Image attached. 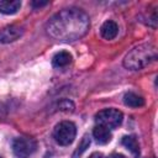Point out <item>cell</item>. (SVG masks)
<instances>
[{"label": "cell", "instance_id": "6da1fadb", "mask_svg": "<svg viewBox=\"0 0 158 158\" xmlns=\"http://www.w3.org/2000/svg\"><path fill=\"white\" fill-rule=\"evenodd\" d=\"M89 27V16L80 9L70 7L53 15L46 25V31L57 41L72 42L85 36Z\"/></svg>", "mask_w": 158, "mask_h": 158}, {"label": "cell", "instance_id": "7a4b0ae2", "mask_svg": "<svg viewBox=\"0 0 158 158\" xmlns=\"http://www.w3.org/2000/svg\"><path fill=\"white\" fill-rule=\"evenodd\" d=\"M157 57L156 47L151 43H142L132 48L123 59V67L130 70H139L147 67Z\"/></svg>", "mask_w": 158, "mask_h": 158}, {"label": "cell", "instance_id": "3957f363", "mask_svg": "<svg viewBox=\"0 0 158 158\" xmlns=\"http://www.w3.org/2000/svg\"><path fill=\"white\" fill-rule=\"evenodd\" d=\"M77 135V127L72 121H62L53 130V138L60 146H69Z\"/></svg>", "mask_w": 158, "mask_h": 158}, {"label": "cell", "instance_id": "277c9868", "mask_svg": "<svg viewBox=\"0 0 158 158\" xmlns=\"http://www.w3.org/2000/svg\"><path fill=\"white\" fill-rule=\"evenodd\" d=\"M122 112L117 109H104L101 111H99L96 115H95V121L98 125L100 126H104L109 130H112V128H116L118 127L121 123H122Z\"/></svg>", "mask_w": 158, "mask_h": 158}, {"label": "cell", "instance_id": "5b68a950", "mask_svg": "<svg viewBox=\"0 0 158 158\" xmlns=\"http://www.w3.org/2000/svg\"><path fill=\"white\" fill-rule=\"evenodd\" d=\"M37 149V143L31 137H17L12 142V151L17 158H30Z\"/></svg>", "mask_w": 158, "mask_h": 158}, {"label": "cell", "instance_id": "8992f818", "mask_svg": "<svg viewBox=\"0 0 158 158\" xmlns=\"http://www.w3.org/2000/svg\"><path fill=\"white\" fill-rule=\"evenodd\" d=\"M23 33V30L20 26L16 25H9L5 26L2 30H0V42L1 43H10L20 38Z\"/></svg>", "mask_w": 158, "mask_h": 158}, {"label": "cell", "instance_id": "52a82bcc", "mask_svg": "<svg viewBox=\"0 0 158 158\" xmlns=\"http://www.w3.org/2000/svg\"><path fill=\"white\" fill-rule=\"evenodd\" d=\"M100 33L105 40H114L118 33V26L115 21L107 20L101 25Z\"/></svg>", "mask_w": 158, "mask_h": 158}, {"label": "cell", "instance_id": "ba28073f", "mask_svg": "<svg viewBox=\"0 0 158 158\" xmlns=\"http://www.w3.org/2000/svg\"><path fill=\"white\" fill-rule=\"evenodd\" d=\"M93 136L94 138L96 139V142L99 144H106L111 141V132L109 128L104 127V126H100V125H96L93 130Z\"/></svg>", "mask_w": 158, "mask_h": 158}, {"label": "cell", "instance_id": "9c48e42d", "mask_svg": "<svg viewBox=\"0 0 158 158\" xmlns=\"http://www.w3.org/2000/svg\"><path fill=\"white\" fill-rule=\"evenodd\" d=\"M70 63H72V54L65 51L56 53L52 59V64L54 68H64V67L69 65Z\"/></svg>", "mask_w": 158, "mask_h": 158}, {"label": "cell", "instance_id": "30bf717a", "mask_svg": "<svg viewBox=\"0 0 158 158\" xmlns=\"http://www.w3.org/2000/svg\"><path fill=\"white\" fill-rule=\"evenodd\" d=\"M21 7V1L19 0H0V12L5 15H12L17 12Z\"/></svg>", "mask_w": 158, "mask_h": 158}, {"label": "cell", "instance_id": "8fae6325", "mask_svg": "<svg viewBox=\"0 0 158 158\" xmlns=\"http://www.w3.org/2000/svg\"><path fill=\"white\" fill-rule=\"evenodd\" d=\"M123 104L126 106H130V107H139V106L144 105V100L138 94L128 91L123 95Z\"/></svg>", "mask_w": 158, "mask_h": 158}, {"label": "cell", "instance_id": "7c38bea8", "mask_svg": "<svg viewBox=\"0 0 158 158\" xmlns=\"http://www.w3.org/2000/svg\"><path fill=\"white\" fill-rule=\"evenodd\" d=\"M122 144L130 152H132L135 156H137L139 153V144H138V141L135 136H125L122 138Z\"/></svg>", "mask_w": 158, "mask_h": 158}, {"label": "cell", "instance_id": "4fadbf2b", "mask_svg": "<svg viewBox=\"0 0 158 158\" xmlns=\"http://www.w3.org/2000/svg\"><path fill=\"white\" fill-rule=\"evenodd\" d=\"M89 146H90V138L88 135H84L79 146L77 147V149L73 153V158H80V156L86 151V148H89Z\"/></svg>", "mask_w": 158, "mask_h": 158}, {"label": "cell", "instance_id": "5bb4252c", "mask_svg": "<svg viewBox=\"0 0 158 158\" xmlns=\"http://www.w3.org/2000/svg\"><path fill=\"white\" fill-rule=\"evenodd\" d=\"M48 2L47 1H43V2H38V1H33L32 2V6L33 7H41V6H44V5H47Z\"/></svg>", "mask_w": 158, "mask_h": 158}, {"label": "cell", "instance_id": "9a60e30c", "mask_svg": "<svg viewBox=\"0 0 158 158\" xmlns=\"http://www.w3.org/2000/svg\"><path fill=\"white\" fill-rule=\"evenodd\" d=\"M89 158H105L104 157V154L102 153H99V152H95V153H93Z\"/></svg>", "mask_w": 158, "mask_h": 158}, {"label": "cell", "instance_id": "2e32d148", "mask_svg": "<svg viewBox=\"0 0 158 158\" xmlns=\"http://www.w3.org/2000/svg\"><path fill=\"white\" fill-rule=\"evenodd\" d=\"M5 112H6V110H5V106H4V105L0 102V118L5 116Z\"/></svg>", "mask_w": 158, "mask_h": 158}, {"label": "cell", "instance_id": "e0dca14e", "mask_svg": "<svg viewBox=\"0 0 158 158\" xmlns=\"http://www.w3.org/2000/svg\"><path fill=\"white\" fill-rule=\"evenodd\" d=\"M109 158H126L125 156H122V154H120V153H112Z\"/></svg>", "mask_w": 158, "mask_h": 158}, {"label": "cell", "instance_id": "ac0fdd59", "mask_svg": "<svg viewBox=\"0 0 158 158\" xmlns=\"http://www.w3.org/2000/svg\"><path fill=\"white\" fill-rule=\"evenodd\" d=\"M0 158H1V157H0Z\"/></svg>", "mask_w": 158, "mask_h": 158}]
</instances>
